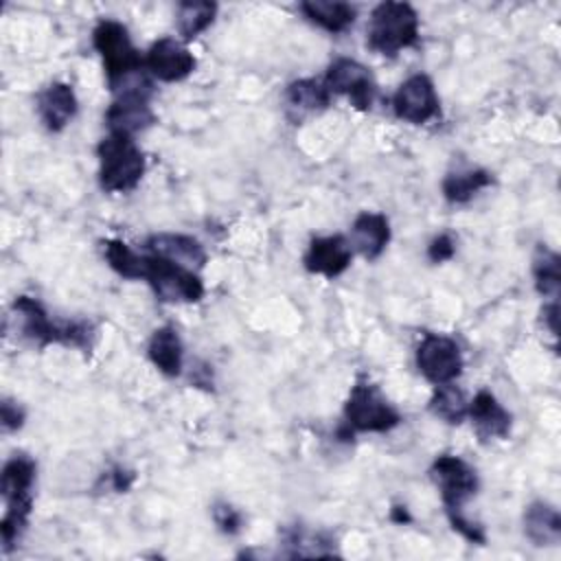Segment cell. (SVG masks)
I'll return each instance as SVG.
<instances>
[{"mask_svg": "<svg viewBox=\"0 0 561 561\" xmlns=\"http://www.w3.org/2000/svg\"><path fill=\"white\" fill-rule=\"evenodd\" d=\"M331 103V92L324 83L316 79H296L285 90L287 114L294 121H302L309 114H318L327 110Z\"/></svg>", "mask_w": 561, "mask_h": 561, "instance_id": "d6986e66", "label": "cell"}, {"mask_svg": "<svg viewBox=\"0 0 561 561\" xmlns=\"http://www.w3.org/2000/svg\"><path fill=\"white\" fill-rule=\"evenodd\" d=\"M430 476L440 491V500H443L447 519L465 515V504L478 491L476 469L460 456L443 454L432 462Z\"/></svg>", "mask_w": 561, "mask_h": 561, "instance_id": "ba28073f", "label": "cell"}, {"mask_svg": "<svg viewBox=\"0 0 561 561\" xmlns=\"http://www.w3.org/2000/svg\"><path fill=\"white\" fill-rule=\"evenodd\" d=\"M13 313L18 318V329L24 337L37 342L39 346L59 342L79 348L92 346L94 329L90 322H57L50 320L46 309L31 296H18L13 300Z\"/></svg>", "mask_w": 561, "mask_h": 561, "instance_id": "3957f363", "label": "cell"}, {"mask_svg": "<svg viewBox=\"0 0 561 561\" xmlns=\"http://www.w3.org/2000/svg\"><path fill=\"white\" fill-rule=\"evenodd\" d=\"M77 107V94L64 81H55L37 94V114L48 131H61L75 118Z\"/></svg>", "mask_w": 561, "mask_h": 561, "instance_id": "e0dca14e", "label": "cell"}, {"mask_svg": "<svg viewBox=\"0 0 561 561\" xmlns=\"http://www.w3.org/2000/svg\"><path fill=\"white\" fill-rule=\"evenodd\" d=\"M419 39V13L408 2H381L373 9L366 28L370 50L394 57L399 50L414 46Z\"/></svg>", "mask_w": 561, "mask_h": 561, "instance_id": "277c9868", "label": "cell"}, {"mask_svg": "<svg viewBox=\"0 0 561 561\" xmlns=\"http://www.w3.org/2000/svg\"><path fill=\"white\" fill-rule=\"evenodd\" d=\"M324 85L331 94L346 96L351 105L362 112L373 107L375 92H377L370 70L357 59H348V57H340L329 66Z\"/></svg>", "mask_w": 561, "mask_h": 561, "instance_id": "8fae6325", "label": "cell"}, {"mask_svg": "<svg viewBox=\"0 0 561 561\" xmlns=\"http://www.w3.org/2000/svg\"><path fill=\"white\" fill-rule=\"evenodd\" d=\"M217 15L215 2H180L175 13L178 33L188 42L195 39L199 33H204Z\"/></svg>", "mask_w": 561, "mask_h": 561, "instance_id": "d4e9b609", "label": "cell"}, {"mask_svg": "<svg viewBox=\"0 0 561 561\" xmlns=\"http://www.w3.org/2000/svg\"><path fill=\"white\" fill-rule=\"evenodd\" d=\"M145 248L149 254L167 259L171 263L184 265L188 270H199L206 263V250L204 245L188 237V234H180V232H156L145 241Z\"/></svg>", "mask_w": 561, "mask_h": 561, "instance_id": "2e32d148", "label": "cell"}, {"mask_svg": "<svg viewBox=\"0 0 561 561\" xmlns=\"http://www.w3.org/2000/svg\"><path fill=\"white\" fill-rule=\"evenodd\" d=\"M353 261V248L342 234H327L311 239L302 263L311 274L335 278L348 270Z\"/></svg>", "mask_w": 561, "mask_h": 561, "instance_id": "5bb4252c", "label": "cell"}, {"mask_svg": "<svg viewBox=\"0 0 561 561\" xmlns=\"http://www.w3.org/2000/svg\"><path fill=\"white\" fill-rule=\"evenodd\" d=\"M493 184V178L484 169H458L445 175L443 195L449 204H467L478 191Z\"/></svg>", "mask_w": 561, "mask_h": 561, "instance_id": "603a6c76", "label": "cell"}, {"mask_svg": "<svg viewBox=\"0 0 561 561\" xmlns=\"http://www.w3.org/2000/svg\"><path fill=\"white\" fill-rule=\"evenodd\" d=\"M0 416H2V427H4V432L20 430V427H22V423H24V410H22L18 403L9 401V399H4V401H2Z\"/></svg>", "mask_w": 561, "mask_h": 561, "instance_id": "f546056e", "label": "cell"}, {"mask_svg": "<svg viewBox=\"0 0 561 561\" xmlns=\"http://www.w3.org/2000/svg\"><path fill=\"white\" fill-rule=\"evenodd\" d=\"M142 278L162 302H197L204 296V283L195 270L147 254Z\"/></svg>", "mask_w": 561, "mask_h": 561, "instance_id": "9c48e42d", "label": "cell"}, {"mask_svg": "<svg viewBox=\"0 0 561 561\" xmlns=\"http://www.w3.org/2000/svg\"><path fill=\"white\" fill-rule=\"evenodd\" d=\"M533 276H535V287L541 296L546 298H557L559 287H561V259L554 250L539 245L537 254L533 259Z\"/></svg>", "mask_w": 561, "mask_h": 561, "instance_id": "cb8c5ba5", "label": "cell"}, {"mask_svg": "<svg viewBox=\"0 0 561 561\" xmlns=\"http://www.w3.org/2000/svg\"><path fill=\"white\" fill-rule=\"evenodd\" d=\"M390 241V221L383 213L364 210L355 217L351 226V248L357 250L364 259L375 261Z\"/></svg>", "mask_w": 561, "mask_h": 561, "instance_id": "ac0fdd59", "label": "cell"}, {"mask_svg": "<svg viewBox=\"0 0 561 561\" xmlns=\"http://www.w3.org/2000/svg\"><path fill=\"white\" fill-rule=\"evenodd\" d=\"M430 410L445 423L458 425L467 416L469 401L465 399V392L458 386H454V381L440 383V386H436V390L430 399Z\"/></svg>", "mask_w": 561, "mask_h": 561, "instance_id": "484cf974", "label": "cell"}, {"mask_svg": "<svg viewBox=\"0 0 561 561\" xmlns=\"http://www.w3.org/2000/svg\"><path fill=\"white\" fill-rule=\"evenodd\" d=\"M131 482H134V473L131 471H127L123 467H116L114 471H110V486L114 491L123 493V491H127L131 486Z\"/></svg>", "mask_w": 561, "mask_h": 561, "instance_id": "4dcf8cb0", "label": "cell"}, {"mask_svg": "<svg viewBox=\"0 0 561 561\" xmlns=\"http://www.w3.org/2000/svg\"><path fill=\"white\" fill-rule=\"evenodd\" d=\"M99 182L107 193H127L145 175V156L131 136L107 134L99 147Z\"/></svg>", "mask_w": 561, "mask_h": 561, "instance_id": "5b68a950", "label": "cell"}, {"mask_svg": "<svg viewBox=\"0 0 561 561\" xmlns=\"http://www.w3.org/2000/svg\"><path fill=\"white\" fill-rule=\"evenodd\" d=\"M92 44L103 59L107 85L112 92L147 70L145 57H140L138 48L131 44L127 26L118 20H101L92 31Z\"/></svg>", "mask_w": 561, "mask_h": 561, "instance_id": "7a4b0ae2", "label": "cell"}, {"mask_svg": "<svg viewBox=\"0 0 561 561\" xmlns=\"http://www.w3.org/2000/svg\"><path fill=\"white\" fill-rule=\"evenodd\" d=\"M213 519L226 535H237L241 530V513L226 502H217L213 506Z\"/></svg>", "mask_w": 561, "mask_h": 561, "instance_id": "83f0119b", "label": "cell"}, {"mask_svg": "<svg viewBox=\"0 0 561 561\" xmlns=\"http://www.w3.org/2000/svg\"><path fill=\"white\" fill-rule=\"evenodd\" d=\"M524 533L535 546H552L561 539V515L548 502H533L524 511Z\"/></svg>", "mask_w": 561, "mask_h": 561, "instance_id": "44dd1931", "label": "cell"}, {"mask_svg": "<svg viewBox=\"0 0 561 561\" xmlns=\"http://www.w3.org/2000/svg\"><path fill=\"white\" fill-rule=\"evenodd\" d=\"M151 94L153 88L145 72L129 79L123 88H118L114 103L105 112V125L110 134L134 138V134L151 127L156 123V114L149 105Z\"/></svg>", "mask_w": 561, "mask_h": 561, "instance_id": "8992f818", "label": "cell"}, {"mask_svg": "<svg viewBox=\"0 0 561 561\" xmlns=\"http://www.w3.org/2000/svg\"><path fill=\"white\" fill-rule=\"evenodd\" d=\"M416 366L434 386L451 383L462 373V353L456 340L427 333L416 346Z\"/></svg>", "mask_w": 561, "mask_h": 561, "instance_id": "30bf717a", "label": "cell"}, {"mask_svg": "<svg viewBox=\"0 0 561 561\" xmlns=\"http://www.w3.org/2000/svg\"><path fill=\"white\" fill-rule=\"evenodd\" d=\"M392 519H394V522H399V524L410 522V515H408L405 506H394V508H392Z\"/></svg>", "mask_w": 561, "mask_h": 561, "instance_id": "d6a6232c", "label": "cell"}, {"mask_svg": "<svg viewBox=\"0 0 561 561\" xmlns=\"http://www.w3.org/2000/svg\"><path fill=\"white\" fill-rule=\"evenodd\" d=\"M103 256L107 265L123 278L136 280V278H142L145 274V256L134 252L125 241H118V239L103 241Z\"/></svg>", "mask_w": 561, "mask_h": 561, "instance_id": "4316f807", "label": "cell"}, {"mask_svg": "<svg viewBox=\"0 0 561 561\" xmlns=\"http://www.w3.org/2000/svg\"><path fill=\"white\" fill-rule=\"evenodd\" d=\"M305 18L329 33H342L355 22V7L337 0H307L300 4Z\"/></svg>", "mask_w": 561, "mask_h": 561, "instance_id": "7402d4cb", "label": "cell"}, {"mask_svg": "<svg viewBox=\"0 0 561 561\" xmlns=\"http://www.w3.org/2000/svg\"><path fill=\"white\" fill-rule=\"evenodd\" d=\"M541 316H543V322L548 324V331L552 333V337H557V331H559V327H557V322H559V305H557V300L543 305Z\"/></svg>", "mask_w": 561, "mask_h": 561, "instance_id": "1f68e13d", "label": "cell"}, {"mask_svg": "<svg viewBox=\"0 0 561 561\" xmlns=\"http://www.w3.org/2000/svg\"><path fill=\"white\" fill-rule=\"evenodd\" d=\"M33 484H35V462L20 454L4 462L0 476V493L7 504V513L0 524L2 550L9 552L22 537L31 506H33Z\"/></svg>", "mask_w": 561, "mask_h": 561, "instance_id": "6da1fadb", "label": "cell"}, {"mask_svg": "<svg viewBox=\"0 0 561 561\" xmlns=\"http://www.w3.org/2000/svg\"><path fill=\"white\" fill-rule=\"evenodd\" d=\"M467 416L471 419V425L482 443L506 438L513 425L511 412L497 401L491 390L476 392V397L469 401Z\"/></svg>", "mask_w": 561, "mask_h": 561, "instance_id": "9a60e30c", "label": "cell"}, {"mask_svg": "<svg viewBox=\"0 0 561 561\" xmlns=\"http://www.w3.org/2000/svg\"><path fill=\"white\" fill-rule=\"evenodd\" d=\"M392 110L397 118L412 125H423L432 121L440 110L432 79L423 72L408 77L392 96Z\"/></svg>", "mask_w": 561, "mask_h": 561, "instance_id": "7c38bea8", "label": "cell"}, {"mask_svg": "<svg viewBox=\"0 0 561 561\" xmlns=\"http://www.w3.org/2000/svg\"><path fill=\"white\" fill-rule=\"evenodd\" d=\"M147 355L151 364L167 377H178L182 373L184 348L178 331L173 327H160L151 333Z\"/></svg>", "mask_w": 561, "mask_h": 561, "instance_id": "ffe728a7", "label": "cell"}, {"mask_svg": "<svg viewBox=\"0 0 561 561\" xmlns=\"http://www.w3.org/2000/svg\"><path fill=\"white\" fill-rule=\"evenodd\" d=\"M456 254V241L451 239V234L440 232L438 237H434L427 245V259L432 263H445Z\"/></svg>", "mask_w": 561, "mask_h": 561, "instance_id": "f1b7e54d", "label": "cell"}, {"mask_svg": "<svg viewBox=\"0 0 561 561\" xmlns=\"http://www.w3.org/2000/svg\"><path fill=\"white\" fill-rule=\"evenodd\" d=\"M344 423L355 432L383 434L401 423V414L377 386L357 381L344 403Z\"/></svg>", "mask_w": 561, "mask_h": 561, "instance_id": "52a82bcc", "label": "cell"}, {"mask_svg": "<svg viewBox=\"0 0 561 561\" xmlns=\"http://www.w3.org/2000/svg\"><path fill=\"white\" fill-rule=\"evenodd\" d=\"M145 68L158 81L173 83L186 79L195 70V57L182 42L173 37H160L149 46L145 55Z\"/></svg>", "mask_w": 561, "mask_h": 561, "instance_id": "4fadbf2b", "label": "cell"}]
</instances>
